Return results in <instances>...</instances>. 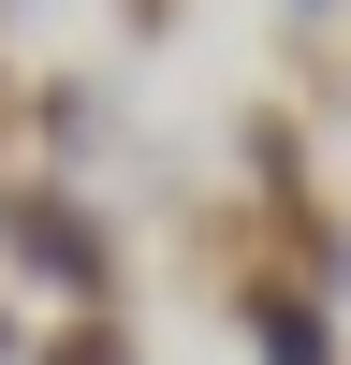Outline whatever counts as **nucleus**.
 Masks as SVG:
<instances>
[{
	"mask_svg": "<svg viewBox=\"0 0 351 365\" xmlns=\"http://www.w3.org/2000/svg\"><path fill=\"white\" fill-rule=\"evenodd\" d=\"M15 103H29V88H15V58H0V146H15Z\"/></svg>",
	"mask_w": 351,
	"mask_h": 365,
	"instance_id": "7",
	"label": "nucleus"
},
{
	"mask_svg": "<svg viewBox=\"0 0 351 365\" xmlns=\"http://www.w3.org/2000/svg\"><path fill=\"white\" fill-rule=\"evenodd\" d=\"M234 190H249L263 220H278V205H322V175H307V117H292V103H249V117H234Z\"/></svg>",
	"mask_w": 351,
	"mask_h": 365,
	"instance_id": "3",
	"label": "nucleus"
},
{
	"mask_svg": "<svg viewBox=\"0 0 351 365\" xmlns=\"http://www.w3.org/2000/svg\"><path fill=\"white\" fill-rule=\"evenodd\" d=\"M0 263H15V292H58V307H132V249H117L103 190H73V175H0Z\"/></svg>",
	"mask_w": 351,
	"mask_h": 365,
	"instance_id": "1",
	"label": "nucleus"
},
{
	"mask_svg": "<svg viewBox=\"0 0 351 365\" xmlns=\"http://www.w3.org/2000/svg\"><path fill=\"white\" fill-rule=\"evenodd\" d=\"M29 351H44V336H29V322H15V292H0V365H29Z\"/></svg>",
	"mask_w": 351,
	"mask_h": 365,
	"instance_id": "6",
	"label": "nucleus"
},
{
	"mask_svg": "<svg viewBox=\"0 0 351 365\" xmlns=\"http://www.w3.org/2000/svg\"><path fill=\"white\" fill-rule=\"evenodd\" d=\"M15 117L44 132V161H29V175H73V190H88V175L117 161V103H103V73H44Z\"/></svg>",
	"mask_w": 351,
	"mask_h": 365,
	"instance_id": "2",
	"label": "nucleus"
},
{
	"mask_svg": "<svg viewBox=\"0 0 351 365\" xmlns=\"http://www.w3.org/2000/svg\"><path fill=\"white\" fill-rule=\"evenodd\" d=\"M29 365H146V336H132V307H58Z\"/></svg>",
	"mask_w": 351,
	"mask_h": 365,
	"instance_id": "4",
	"label": "nucleus"
},
{
	"mask_svg": "<svg viewBox=\"0 0 351 365\" xmlns=\"http://www.w3.org/2000/svg\"><path fill=\"white\" fill-rule=\"evenodd\" d=\"M176 15H190V0H117V29H132V44H176Z\"/></svg>",
	"mask_w": 351,
	"mask_h": 365,
	"instance_id": "5",
	"label": "nucleus"
}]
</instances>
